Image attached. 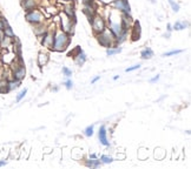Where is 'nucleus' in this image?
<instances>
[{"label":"nucleus","mask_w":191,"mask_h":169,"mask_svg":"<svg viewBox=\"0 0 191 169\" xmlns=\"http://www.w3.org/2000/svg\"><path fill=\"white\" fill-rule=\"evenodd\" d=\"M70 42H71L70 34L64 32L61 28H57L53 34V42L51 46V49L56 51V52H64L69 47Z\"/></svg>","instance_id":"nucleus-1"},{"label":"nucleus","mask_w":191,"mask_h":169,"mask_svg":"<svg viewBox=\"0 0 191 169\" xmlns=\"http://www.w3.org/2000/svg\"><path fill=\"white\" fill-rule=\"evenodd\" d=\"M97 37V40L100 45L103 47H106V48H110V47H114V40H116V37L112 34V32L109 29V28H105L103 32L96 34Z\"/></svg>","instance_id":"nucleus-2"},{"label":"nucleus","mask_w":191,"mask_h":169,"mask_svg":"<svg viewBox=\"0 0 191 169\" xmlns=\"http://www.w3.org/2000/svg\"><path fill=\"white\" fill-rule=\"evenodd\" d=\"M25 19L32 24V25H37V24H41L44 22V14L41 13V11L34 8V10H31V11H27V13L25 14Z\"/></svg>","instance_id":"nucleus-3"},{"label":"nucleus","mask_w":191,"mask_h":169,"mask_svg":"<svg viewBox=\"0 0 191 169\" xmlns=\"http://www.w3.org/2000/svg\"><path fill=\"white\" fill-rule=\"evenodd\" d=\"M60 21H61V29H63L64 32L67 33V34L71 35L73 33V31H74V20L71 19V18H69V17L64 13V14H61V19H60Z\"/></svg>","instance_id":"nucleus-4"},{"label":"nucleus","mask_w":191,"mask_h":169,"mask_svg":"<svg viewBox=\"0 0 191 169\" xmlns=\"http://www.w3.org/2000/svg\"><path fill=\"white\" fill-rule=\"evenodd\" d=\"M91 25H92V29L94 34H98V33L103 32L106 28V22L105 20L103 19L102 17L99 15H94L93 17L92 21H91Z\"/></svg>","instance_id":"nucleus-5"},{"label":"nucleus","mask_w":191,"mask_h":169,"mask_svg":"<svg viewBox=\"0 0 191 169\" xmlns=\"http://www.w3.org/2000/svg\"><path fill=\"white\" fill-rule=\"evenodd\" d=\"M112 4H113V7L117 11H119L120 13H126V14L131 13V7L129 5V1L127 0H114Z\"/></svg>","instance_id":"nucleus-6"},{"label":"nucleus","mask_w":191,"mask_h":169,"mask_svg":"<svg viewBox=\"0 0 191 169\" xmlns=\"http://www.w3.org/2000/svg\"><path fill=\"white\" fill-rule=\"evenodd\" d=\"M26 77V68L23 64H19L17 65V67L12 71V79H15V80H20L23 81V79Z\"/></svg>","instance_id":"nucleus-7"},{"label":"nucleus","mask_w":191,"mask_h":169,"mask_svg":"<svg viewBox=\"0 0 191 169\" xmlns=\"http://www.w3.org/2000/svg\"><path fill=\"white\" fill-rule=\"evenodd\" d=\"M98 139H99V142L102 143L104 147H110V141H109V139H107V130H106L105 124H102V126L99 127Z\"/></svg>","instance_id":"nucleus-8"},{"label":"nucleus","mask_w":191,"mask_h":169,"mask_svg":"<svg viewBox=\"0 0 191 169\" xmlns=\"http://www.w3.org/2000/svg\"><path fill=\"white\" fill-rule=\"evenodd\" d=\"M37 0H21V6L25 11H31L37 7Z\"/></svg>","instance_id":"nucleus-9"},{"label":"nucleus","mask_w":191,"mask_h":169,"mask_svg":"<svg viewBox=\"0 0 191 169\" xmlns=\"http://www.w3.org/2000/svg\"><path fill=\"white\" fill-rule=\"evenodd\" d=\"M74 62H76V65L77 66H79V67H81V66L84 65L86 62V55H85V53L83 52V51H80L76 57H74Z\"/></svg>","instance_id":"nucleus-10"},{"label":"nucleus","mask_w":191,"mask_h":169,"mask_svg":"<svg viewBox=\"0 0 191 169\" xmlns=\"http://www.w3.org/2000/svg\"><path fill=\"white\" fill-rule=\"evenodd\" d=\"M20 84H21V81H20V80H15V79L7 80V88H8V92L15 91L17 88H19Z\"/></svg>","instance_id":"nucleus-11"},{"label":"nucleus","mask_w":191,"mask_h":169,"mask_svg":"<svg viewBox=\"0 0 191 169\" xmlns=\"http://www.w3.org/2000/svg\"><path fill=\"white\" fill-rule=\"evenodd\" d=\"M85 166L87 168H98L102 166V162L99 159H87L85 160Z\"/></svg>","instance_id":"nucleus-12"},{"label":"nucleus","mask_w":191,"mask_h":169,"mask_svg":"<svg viewBox=\"0 0 191 169\" xmlns=\"http://www.w3.org/2000/svg\"><path fill=\"white\" fill-rule=\"evenodd\" d=\"M131 37L133 40L139 39V37H140V24H139L138 21H135V24H133Z\"/></svg>","instance_id":"nucleus-13"},{"label":"nucleus","mask_w":191,"mask_h":169,"mask_svg":"<svg viewBox=\"0 0 191 169\" xmlns=\"http://www.w3.org/2000/svg\"><path fill=\"white\" fill-rule=\"evenodd\" d=\"M188 26H189V22L185 21V20L176 21V22L172 25V29H173V31H183V29H185Z\"/></svg>","instance_id":"nucleus-14"},{"label":"nucleus","mask_w":191,"mask_h":169,"mask_svg":"<svg viewBox=\"0 0 191 169\" xmlns=\"http://www.w3.org/2000/svg\"><path fill=\"white\" fill-rule=\"evenodd\" d=\"M48 54L47 53H44V52H40L38 54V65L40 67H43V66H46L47 62H48Z\"/></svg>","instance_id":"nucleus-15"},{"label":"nucleus","mask_w":191,"mask_h":169,"mask_svg":"<svg viewBox=\"0 0 191 169\" xmlns=\"http://www.w3.org/2000/svg\"><path fill=\"white\" fill-rule=\"evenodd\" d=\"M123 51L122 47H118V46H114V47H110V48H106V55L107 57H113L116 54H119V53Z\"/></svg>","instance_id":"nucleus-16"},{"label":"nucleus","mask_w":191,"mask_h":169,"mask_svg":"<svg viewBox=\"0 0 191 169\" xmlns=\"http://www.w3.org/2000/svg\"><path fill=\"white\" fill-rule=\"evenodd\" d=\"M153 57V51H152L151 48H145L143 49L142 52H140V58L143 59V60H149V59H151Z\"/></svg>","instance_id":"nucleus-17"},{"label":"nucleus","mask_w":191,"mask_h":169,"mask_svg":"<svg viewBox=\"0 0 191 169\" xmlns=\"http://www.w3.org/2000/svg\"><path fill=\"white\" fill-rule=\"evenodd\" d=\"M8 93V88H7V79L0 78V94H6Z\"/></svg>","instance_id":"nucleus-18"},{"label":"nucleus","mask_w":191,"mask_h":169,"mask_svg":"<svg viewBox=\"0 0 191 169\" xmlns=\"http://www.w3.org/2000/svg\"><path fill=\"white\" fill-rule=\"evenodd\" d=\"M99 160H100V162L103 163V164H110V163L113 162V157H112V156H110V155H106V154L100 155Z\"/></svg>","instance_id":"nucleus-19"},{"label":"nucleus","mask_w":191,"mask_h":169,"mask_svg":"<svg viewBox=\"0 0 191 169\" xmlns=\"http://www.w3.org/2000/svg\"><path fill=\"white\" fill-rule=\"evenodd\" d=\"M93 134H94V124H90V126H87L84 129V135L86 137L93 136Z\"/></svg>","instance_id":"nucleus-20"},{"label":"nucleus","mask_w":191,"mask_h":169,"mask_svg":"<svg viewBox=\"0 0 191 169\" xmlns=\"http://www.w3.org/2000/svg\"><path fill=\"white\" fill-rule=\"evenodd\" d=\"M2 32H4V35H6V37H8V38H12L13 39L14 37V33H13V31H12V28L10 26H5L4 27V29H2Z\"/></svg>","instance_id":"nucleus-21"},{"label":"nucleus","mask_w":191,"mask_h":169,"mask_svg":"<svg viewBox=\"0 0 191 169\" xmlns=\"http://www.w3.org/2000/svg\"><path fill=\"white\" fill-rule=\"evenodd\" d=\"M26 94H27V88H24V89H21V91L17 94V96H15V101L17 102H20L26 96Z\"/></svg>","instance_id":"nucleus-22"},{"label":"nucleus","mask_w":191,"mask_h":169,"mask_svg":"<svg viewBox=\"0 0 191 169\" xmlns=\"http://www.w3.org/2000/svg\"><path fill=\"white\" fill-rule=\"evenodd\" d=\"M169 5L171 6V8H172V11L173 12H179V10H181V6H179V4H177L175 0H169Z\"/></svg>","instance_id":"nucleus-23"},{"label":"nucleus","mask_w":191,"mask_h":169,"mask_svg":"<svg viewBox=\"0 0 191 169\" xmlns=\"http://www.w3.org/2000/svg\"><path fill=\"white\" fill-rule=\"evenodd\" d=\"M61 72H63V75L64 77H66V78H71L73 74L72 69H70L69 67H66V66H64L63 68H61Z\"/></svg>","instance_id":"nucleus-24"},{"label":"nucleus","mask_w":191,"mask_h":169,"mask_svg":"<svg viewBox=\"0 0 191 169\" xmlns=\"http://www.w3.org/2000/svg\"><path fill=\"white\" fill-rule=\"evenodd\" d=\"M183 53V49H172L170 52H166L163 54V57H172V55H177V54H181Z\"/></svg>","instance_id":"nucleus-25"},{"label":"nucleus","mask_w":191,"mask_h":169,"mask_svg":"<svg viewBox=\"0 0 191 169\" xmlns=\"http://www.w3.org/2000/svg\"><path fill=\"white\" fill-rule=\"evenodd\" d=\"M64 86H65L66 89H69V91H70V89H72L73 88V81L70 78H67V80L64 82Z\"/></svg>","instance_id":"nucleus-26"},{"label":"nucleus","mask_w":191,"mask_h":169,"mask_svg":"<svg viewBox=\"0 0 191 169\" xmlns=\"http://www.w3.org/2000/svg\"><path fill=\"white\" fill-rule=\"evenodd\" d=\"M140 64H137V65H133V66H131V67H127L125 69V72L126 73H129V72H133V71H137V69H139L140 68Z\"/></svg>","instance_id":"nucleus-27"},{"label":"nucleus","mask_w":191,"mask_h":169,"mask_svg":"<svg viewBox=\"0 0 191 169\" xmlns=\"http://www.w3.org/2000/svg\"><path fill=\"white\" fill-rule=\"evenodd\" d=\"M159 78H160V75H159V74H157V75H155L153 78L150 79V80H149V82H150V84H156V82H157V81L159 80Z\"/></svg>","instance_id":"nucleus-28"},{"label":"nucleus","mask_w":191,"mask_h":169,"mask_svg":"<svg viewBox=\"0 0 191 169\" xmlns=\"http://www.w3.org/2000/svg\"><path fill=\"white\" fill-rule=\"evenodd\" d=\"M4 27H5V25H4V19H2V18H0V31H2V29H4Z\"/></svg>","instance_id":"nucleus-29"},{"label":"nucleus","mask_w":191,"mask_h":169,"mask_svg":"<svg viewBox=\"0 0 191 169\" xmlns=\"http://www.w3.org/2000/svg\"><path fill=\"white\" fill-rule=\"evenodd\" d=\"M98 80H100V75H98V77H96V78L92 79V81H91V84H96Z\"/></svg>","instance_id":"nucleus-30"},{"label":"nucleus","mask_w":191,"mask_h":169,"mask_svg":"<svg viewBox=\"0 0 191 169\" xmlns=\"http://www.w3.org/2000/svg\"><path fill=\"white\" fill-rule=\"evenodd\" d=\"M89 159H98V155H97V154H94V153H92V154H90V155H89Z\"/></svg>","instance_id":"nucleus-31"},{"label":"nucleus","mask_w":191,"mask_h":169,"mask_svg":"<svg viewBox=\"0 0 191 169\" xmlns=\"http://www.w3.org/2000/svg\"><path fill=\"white\" fill-rule=\"evenodd\" d=\"M166 29H168V32H170V33L172 32V25L171 24H168V28H166Z\"/></svg>","instance_id":"nucleus-32"},{"label":"nucleus","mask_w":191,"mask_h":169,"mask_svg":"<svg viewBox=\"0 0 191 169\" xmlns=\"http://www.w3.org/2000/svg\"><path fill=\"white\" fill-rule=\"evenodd\" d=\"M100 1H103L104 4H110V2H113L114 0H100Z\"/></svg>","instance_id":"nucleus-33"},{"label":"nucleus","mask_w":191,"mask_h":169,"mask_svg":"<svg viewBox=\"0 0 191 169\" xmlns=\"http://www.w3.org/2000/svg\"><path fill=\"white\" fill-rule=\"evenodd\" d=\"M6 161H2V160H1V161H0V167H4V166H6Z\"/></svg>","instance_id":"nucleus-34"},{"label":"nucleus","mask_w":191,"mask_h":169,"mask_svg":"<svg viewBox=\"0 0 191 169\" xmlns=\"http://www.w3.org/2000/svg\"><path fill=\"white\" fill-rule=\"evenodd\" d=\"M170 35H171V33H170V32L165 33V34H164V38H169V37H170Z\"/></svg>","instance_id":"nucleus-35"},{"label":"nucleus","mask_w":191,"mask_h":169,"mask_svg":"<svg viewBox=\"0 0 191 169\" xmlns=\"http://www.w3.org/2000/svg\"><path fill=\"white\" fill-rule=\"evenodd\" d=\"M2 66H4V62L1 61V59H0V71H1V68H2Z\"/></svg>","instance_id":"nucleus-36"},{"label":"nucleus","mask_w":191,"mask_h":169,"mask_svg":"<svg viewBox=\"0 0 191 169\" xmlns=\"http://www.w3.org/2000/svg\"><path fill=\"white\" fill-rule=\"evenodd\" d=\"M118 79H119V75H114V77H113V80H114V81H117Z\"/></svg>","instance_id":"nucleus-37"},{"label":"nucleus","mask_w":191,"mask_h":169,"mask_svg":"<svg viewBox=\"0 0 191 169\" xmlns=\"http://www.w3.org/2000/svg\"><path fill=\"white\" fill-rule=\"evenodd\" d=\"M149 1H150V2H152V4H155V2H156V0H149Z\"/></svg>","instance_id":"nucleus-38"},{"label":"nucleus","mask_w":191,"mask_h":169,"mask_svg":"<svg viewBox=\"0 0 191 169\" xmlns=\"http://www.w3.org/2000/svg\"><path fill=\"white\" fill-rule=\"evenodd\" d=\"M0 41H1V34H0Z\"/></svg>","instance_id":"nucleus-39"},{"label":"nucleus","mask_w":191,"mask_h":169,"mask_svg":"<svg viewBox=\"0 0 191 169\" xmlns=\"http://www.w3.org/2000/svg\"><path fill=\"white\" fill-rule=\"evenodd\" d=\"M0 49H1V47H0Z\"/></svg>","instance_id":"nucleus-40"}]
</instances>
